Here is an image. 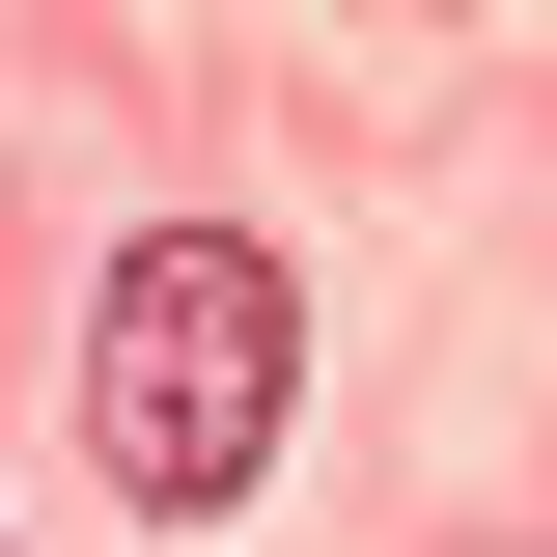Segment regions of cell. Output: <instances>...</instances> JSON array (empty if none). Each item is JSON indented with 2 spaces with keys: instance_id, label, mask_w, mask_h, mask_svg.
I'll list each match as a JSON object with an SVG mask.
<instances>
[{
  "instance_id": "obj_1",
  "label": "cell",
  "mask_w": 557,
  "mask_h": 557,
  "mask_svg": "<svg viewBox=\"0 0 557 557\" xmlns=\"http://www.w3.org/2000/svg\"><path fill=\"white\" fill-rule=\"evenodd\" d=\"M278 391H307V278L251 223H139L112 307H84V446H112L139 530H223L278 474Z\"/></svg>"
}]
</instances>
